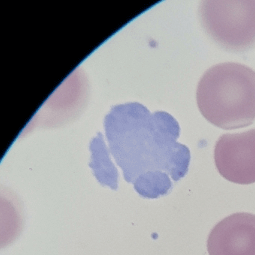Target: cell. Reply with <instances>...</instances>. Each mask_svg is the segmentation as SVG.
<instances>
[{
	"label": "cell",
	"instance_id": "obj_1",
	"mask_svg": "<svg viewBox=\"0 0 255 255\" xmlns=\"http://www.w3.org/2000/svg\"><path fill=\"white\" fill-rule=\"evenodd\" d=\"M196 96L201 114L215 126L246 128L255 120V71L243 64H218L203 74Z\"/></svg>",
	"mask_w": 255,
	"mask_h": 255
},
{
	"label": "cell",
	"instance_id": "obj_2",
	"mask_svg": "<svg viewBox=\"0 0 255 255\" xmlns=\"http://www.w3.org/2000/svg\"><path fill=\"white\" fill-rule=\"evenodd\" d=\"M198 15L204 32L227 51H247L255 45V0H204Z\"/></svg>",
	"mask_w": 255,
	"mask_h": 255
},
{
	"label": "cell",
	"instance_id": "obj_3",
	"mask_svg": "<svg viewBox=\"0 0 255 255\" xmlns=\"http://www.w3.org/2000/svg\"><path fill=\"white\" fill-rule=\"evenodd\" d=\"M214 160L225 180L240 185L255 183V129L222 135L215 146Z\"/></svg>",
	"mask_w": 255,
	"mask_h": 255
},
{
	"label": "cell",
	"instance_id": "obj_4",
	"mask_svg": "<svg viewBox=\"0 0 255 255\" xmlns=\"http://www.w3.org/2000/svg\"><path fill=\"white\" fill-rule=\"evenodd\" d=\"M207 247L210 255H255V215L236 213L218 222Z\"/></svg>",
	"mask_w": 255,
	"mask_h": 255
}]
</instances>
